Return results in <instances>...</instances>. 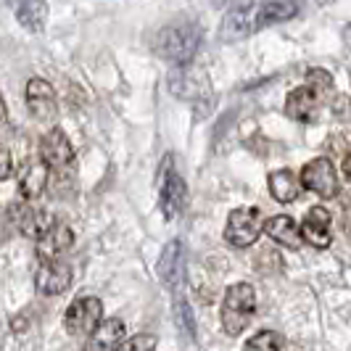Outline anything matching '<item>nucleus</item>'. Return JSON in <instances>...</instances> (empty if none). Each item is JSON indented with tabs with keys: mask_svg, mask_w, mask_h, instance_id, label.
<instances>
[{
	"mask_svg": "<svg viewBox=\"0 0 351 351\" xmlns=\"http://www.w3.org/2000/svg\"><path fill=\"white\" fill-rule=\"evenodd\" d=\"M201 37H204L201 27L195 21L180 19V21H172L158 29L156 40H154V51L158 58H164L175 66H188L201 48Z\"/></svg>",
	"mask_w": 351,
	"mask_h": 351,
	"instance_id": "f257e3e1",
	"label": "nucleus"
},
{
	"mask_svg": "<svg viewBox=\"0 0 351 351\" xmlns=\"http://www.w3.org/2000/svg\"><path fill=\"white\" fill-rule=\"evenodd\" d=\"M256 312V293L254 285L248 282H235L225 291L222 301V328L228 335H241L248 328L251 317Z\"/></svg>",
	"mask_w": 351,
	"mask_h": 351,
	"instance_id": "f03ea898",
	"label": "nucleus"
},
{
	"mask_svg": "<svg viewBox=\"0 0 351 351\" xmlns=\"http://www.w3.org/2000/svg\"><path fill=\"white\" fill-rule=\"evenodd\" d=\"M104 322V304L95 296L74 299L64 315V330L71 338H93Z\"/></svg>",
	"mask_w": 351,
	"mask_h": 351,
	"instance_id": "7ed1b4c3",
	"label": "nucleus"
},
{
	"mask_svg": "<svg viewBox=\"0 0 351 351\" xmlns=\"http://www.w3.org/2000/svg\"><path fill=\"white\" fill-rule=\"evenodd\" d=\"M264 232L262 214L256 206H241L232 209L228 217V228H225V241L232 248H248L259 241Z\"/></svg>",
	"mask_w": 351,
	"mask_h": 351,
	"instance_id": "20e7f679",
	"label": "nucleus"
},
{
	"mask_svg": "<svg viewBox=\"0 0 351 351\" xmlns=\"http://www.w3.org/2000/svg\"><path fill=\"white\" fill-rule=\"evenodd\" d=\"M254 29H259V11H256L254 0H232L222 16V24H219L222 43L246 40Z\"/></svg>",
	"mask_w": 351,
	"mask_h": 351,
	"instance_id": "39448f33",
	"label": "nucleus"
},
{
	"mask_svg": "<svg viewBox=\"0 0 351 351\" xmlns=\"http://www.w3.org/2000/svg\"><path fill=\"white\" fill-rule=\"evenodd\" d=\"M156 272L161 282L175 293V299L182 296V288H185V248L182 241H169L161 256H158Z\"/></svg>",
	"mask_w": 351,
	"mask_h": 351,
	"instance_id": "423d86ee",
	"label": "nucleus"
},
{
	"mask_svg": "<svg viewBox=\"0 0 351 351\" xmlns=\"http://www.w3.org/2000/svg\"><path fill=\"white\" fill-rule=\"evenodd\" d=\"M301 185L304 188H309V191H315L317 195H322V198H335L338 195V172H335L333 161L325 156L319 158H312L309 164H304V169H301Z\"/></svg>",
	"mask_w": 351,
	"mask_h": 351,
	"instance_id": "0eeeda50",
	"label": "nucleus"
},
{
	"mask_svg": "<svg viewBox=\"0 0 351 351\" xmlns=\"http://www.w3.org/2000/svg\"><path fill=\"white\" fill-rule=\"evenodd\" d=\"M24 98H27L29 114L35 117L37 122H53V119H56L58 104H56V90H53L51 82L40 80V77H32V80L27 82Z\"/></svg>",
	"mask_w": 351,
	"mask_h": 351,
	"instance_id": "6e6552de",
	"label": "nucleus"
},
{
	"mask_svg": "<svg viewBox=\"0 0 351 351\" xmlns=\"http://www.w3.org/2000/svg\"><path fill=\"white\" fill-rule=\"evenodd\" d=\"M285 114L293 122H317V117H319V90L315 85H304V88L291 90L288 98H285Z\"/></svg>",
	"mask_w": 351,
	"mask_h": 351,
	"instance_id": "1a4fd4ad",
	"label": "nucleus"
},
{
	"mask_svg": "<svg viewBox=\"0 0 351 351\" xmlns=\"http://www.w3.org/2000/svg\"><path fill=\"white\" fill-rule=\"evenodd\" d=\"M71 285V269L58 259H43L35 275V288L40 296H58Z\"/></svg>",
	"mask_w": 351,
	"mask_h": 351,
	"instance_id": "9d476101",
	"label": "nucleus"
},
{
	"mask_svg": "<svg viewBox=\"0 0 351 351\" xmlns=\"http://www.w3.org/2000/svg\"><path fill=\"white\" fill-rule=\"evenodd\" d=\"M185 201H188L185 180L177 175L175 167H167V175H164L161 191H158V206H161L164 219H175L177 214L182 211V206H185Z\"/></svg>",
	"mask_w": 351,
	"mask_h": 351,
	"instance_id": "9b49d317",
	"label": "nucleus"
},
{
	"mask_svg": "<svg viewBox=\"0 0 351 351\" xmlns=\"http://www.w3.org/2000/svg\"><path fill=\"white\" fill-rule=\"evenodd\" d=\"M48 161L40 158H27L19 167V193L27 201H35L37 195H43L45 185H48Z\"/></svg>",
	"mask_w": 351,
	"mask_h": 351,
	"instance_id": "f8f14e48",
	"label": "nucleus"
},
{
	"mask_svg": "<svg viewBox=\"0 0 351 351\" xmlns=\"http://www.w3.org/2000/svg\"><path fill=\"white\" fill-rule=\"evenodd\" d=\"M40 156L51 164L53 169H64L74 161V151H71V143L66 138L64 130L53 127L48 135H43L40 141Z\"/></svg>",
	"mask_w": 351,
	"mask_h": 351,
	"instance_id": "ddd939ff",
	"label": "nucleus"
},
{
	"mask_svg": "<svg viewBox=\"0 0 351 351\" xmlns=\"http://www.w3.org/2000/svg\"><path fill=\"white\" fill-rule=\"evenodd\" d=\"M330 211L325 206H315V209L306 211L304 222H301V232H304V241L315 248H328L333 243V235H330Z\"/></svg>",
	"mask_w": 351,
	"mask_h": 351,
	"instance_id": "4468645a",
	"label": "nucleus"
},
{
	"mask_svg": "<svg viewBox=\"0 0 351 351\" xmlns=\"http://www.w3.org/2000/svg\"><path fill=\"white\" fill-rule=\"evenodd\" d=\"M264 232H267L278 246L291 248V251H296V248H301V243H306V241H304V232H301V225L293 217H288V214L269 217V219L264 222Z\"/></svg>",
	"mask_w": 351,
	"mask_h": 351,
	"instance_id": "2eb2a0df",
	"label": "nucleus"
},
{
	"mask_svg": "<svg viewBox=\"0 0 351 351\" xmlns=\"http://www.w3.org/2000/svg\"><path fill=\"white\" fill-rule=\"evenodd\" d=\"M74 246V232L64 222H53L48 232L37 241V256L40 259H58Z\"/></svg>",
	"mask_w": 351,
	"mask_h": 351,
	"instance_id": "dca6fc26",
	"label": "nucleus"
},
{
	"mask_svg": "<svg viewBox=\"0 0 351 351\" xmlns=\"http://www.w3.org/2000/svg\"><path fill=\"white\" fill-rule=\"evenodd\" d=\"M16 225L21 235H27L32 241H40L53 225V217L45 209H40V206H21L16 217Z\"/></svg>",
	"mask_w": 351,
	"mask_h": 351,
	"instance_id": "f3484780",
	"label": "nucleus"
},
{
	"mask_svg": "<svg viewBox=\"0 0 351 351\" xmlns=\"http://www.w3.org/2000/svg\"><path fill=\"white\" fill-rule=\"evenodd\" d=\"M16 21L27 32H43L48 21V3L45 0H21L16 8Z\"/></svg>",
	"mask_w": 351,
	"mask_h": 351,
	"instance_id": "a211bd4d",
	"label": "nucleus"
},
{
	"mask_svg": "<svg viewBox=\"0 0 351 351\" xmlns=\"http://www.w3.org/2000/svg\"><path fill=\"white\" fill-rule=\"evenodd\" d=\"M269 193L278 204H291L299 198V185H301V177L296 180V175L291 169H278L269 175Z\"/></svg>",
	"mask_w": 351,
	"mask_h": 351,
	"instance_id": "6ab92c4d",
	"label": "nucleus"
},
{
	"mask_svg": "<svg viewBox=\"0 0 351 351\" xmlns=\"http://www.w3.org/2000/svg\"><path fill=\"white\" fill-rule=\"evenodd\" d=\"M299 0H267L259 8V27H272V24H282L288 19L299 14Z\"/></svg>",
	"mask_w": 351,
	"mask_h": 351,
	"instance_id": "aec40b11",
	"label": "nucleus"
},
{
	"mask_svg": "<svg viewBox=\"0 0 351 351\" xmlns=\"http://www.w3.org/2000/svg\"><path fill=\"white\" fill-rule=\"evenodd\" d=\"M124 335H127L124 319L111 317V319H104V322H101V328L95 330L90 346H93V349H114V346H122L119 341H122Z\"/></svg>",
	"mask_w": 351,
	"mask_h": 351,
	"instance_id": "412c9836",
	"label": "nucleus"
},
{
	"mask_svg": "<svg viewBox=\"0 0 351 351\" xmlns=\"http://www.w3.org/2000/svg\"><path fill=\"white\" fill-rule=\"evenodd\" d=\"M282 346H285V341L272 330H262L246 341V349H282Z\"/></svg>",
	"mask_w": 351,
	"mask_h": 351,
	"instance_id": "4be33fe9",
	"label": "nucleus"
},
{
	"mask_svg": "<svg viewBox=\"0 0 351 351\" xmlns=\"http://www.w3.org/2000/svg\"><path fill=\"white\" fill-rule=\"evenodd\" d=\"M175 319H177V325H180V330L193 338V330H195V328H193V315H191L188 304L182 301V296H180V299H175Z\"/></svg>",
	"mask_w": 351,
	"mask_h": 351,
	"instance_id": "5701e85b",
	"label": "nucleus"
},
{
	"mask_svg": "<svg viewBox=\"0 0 351 351\" xmlns=\"http://www.w3.org/2000/svg\"><path fill=\"white\" fill-rule=\"evenodd\" d=\"M306 80H309V85H315L317 90H330V88H333V77H330L328 71H322V69H309V71H306Z\"/></svg>",
	"mask_w": 351,
	"mask_h": 351,
	"instance_id": "b1692460",
	"label": "nucleus"
},
{
	"mask_svg": "<svg viewBox=\"0 0 351 351\" xmlns=\"http://www.w3.org/2000/svg\"><path fill=\"white\" fill-rule=\"evenodd\" d=\"M154 346H156V338H151V335H135V338H130V341H124L122 343L124 351L154 349Z\"/></svg>",
	"mask_w": 351,
	"mask_h": 351,
	"instance_id": "393cba45",
	"label": "nucleus"
},
{
	"mask_svg": "<svg viewBox=\"0 0 351 351\" xmlns=\"http://www.w3.org/2000/svg\"><path fill=\"white\" fill-rule=\"evenodd\" d=\"M333 114L341 122H349L351 119V98L349 95H338L333 101Z\"/></svg>",
	"mask_w": 351,
	"mask_h": 351,
	"instance_id": "a878e982",
	"label": "nucleus"
},
{
	"mask_svg": "<svg viewBox=\"0 0 351 351\" xmlns=\"http://www.w3.org/2000/svg\"><path fill=\"white\" fill-rule=\"evenodd\" d=\"M11 167H14V164H11V154H8V151H3V172H0L3 180H8V177H11Z\"/></svg>",
	"mask_w": 351,
	"mask_h": 351,
	"instance_id": "bb28decb",
	"label": "nucleus"
},
{
	"mask_svg": "<svg viewBox=\"0 0 351 351\" xmlns=\"http://www.w3.org/2000/svg\"><path fill=\"white\" fill-rule=\"evenodd\" d=\"M341 169H343V177H346V180L351 182V151L346 154V156H343V167H341Z\"/></svg>",
	"mask_w": 351,
	"mask_h": 351,
	"instance_id": "cd10ccee",
	"label": "nucleus"
},
{
	"mask_svg": "<svg viewBox=\"0 0 351 351\" xmlns=\"http://www.w3.org/2000/svg\"><path fill=\"white\" fill-rule=\"evenodd\" d=\"M343 37H346V45L351 48V24L346 27V29H343Z\"/></svg>",
	"mask_w": 351,
	"mask_h": 351,
	"instance_id": "c85d7f7f",
	"label": "nucleus"
}]
</instances>
